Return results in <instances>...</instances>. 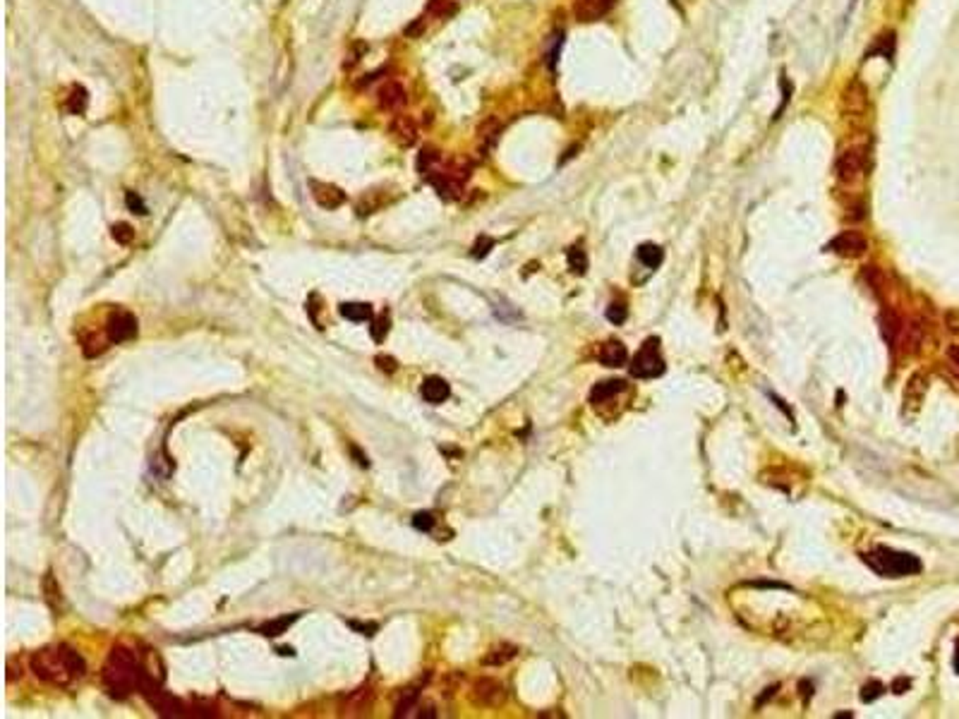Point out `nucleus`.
<instances>
[{
  "mask_svg": "<svg viewBox=\"0 0 959 719\" xmlns=\"http://www.w3.org/2000/svg\"><path fill=\"white\" fill-rule=\"evenodd\" d=\"M880 329H883V338L888 341V346H895L897 336L902 331V321H899V316L892 309H885L880 314Z\"/></svg>",
  "mask_w": 959,
  "mask_h": 719,
  "instance_id": "20",
  "label": "nucleus"
},
{
  "mask_svg": "<svg viewBox=\"0 0 959 719\" xmlns=\"http://www.w3.org/2000/svg\"><path fill=\"white\" fill-rule=\"evenodd\" d=\"M945 355H948V360H950L952 369H955V372L959 374V346H950V348H948V353H945Z\"/></svg>",
  "mask_w": 959,
  "mask_h": 719,
  "instance_id": "42",
  "label": "nucleus"
},
{
  "mask_svg": "<svg viewBox=\"0 0 959 719\" xmlns=\"http://www.w3.org/2000/svg\"><path fill=\"white\" fill-rule=\"evenodd\" d=\"M351 453L358 458V465H360V467H367V465H370V460H367V456H363V453L358 451V446H351Z\"/></svg>",
  "mask_w": 959,
  "mask_h": 719,
  "instance_id": "45",
  "label": "nucleus"
},
{
  "mask_svg": "<svg viewBox=\"0 0 959 719\" xmlns=\"http://www.w3.org/2000/svg\"><path fill=\"white\" fill-rule=\"evenodd\" d=\"M413 525H415L418 530L427 532V530H432V527H435V516H432V513H427V511L425 513H415V516H413Z\"/></svg>",
  "mask_w": 959,
  "mask_h": 719,
  "instance_id": "38",
  "label": "nucleus"
},
{
  "mask_svg": "<svg viewBox=\"0 0 959 719\" xmlns=\"http://www.w3.org/2000/svg\"><path fill=\"white\" fill-rule=\"evenodd\" d=\"M892 53H895V31H885V34H880V36L876 38L873 48L866 51V58H871V56L892 58Z\"/></svg>",
  "mask_w": 959,
  "mask_h": 719,
  "instance_id": "25",
  "label": "nucleus"
},
{
  "mask_svg": "<svg viewBox=\"0 0 959 719\" xmlns=\"http://www.w3.org/2000/svg\"><path fill=\"white\" fill-rule=\"evenodd\" d=\"M499 132H502V125H499V120L482 123V128L477 130V135H480V142H482L484 149H489L492 144L499 140Z\"/></svg>",
  "mask_w": 959,
  "mask_h": 719,
  "instance_id": "28",
  "label": "nucleus"
},
{
  "mask_svg": "<svg viewBox=\"0 0 959 719\" xmlns=\"http://www.w3.org/2000/svg\"><path fill=\"white\" fill-rule=\"evenodd\" d=\"M372 703H374L372 688L367 683H363L360 688L351 690V693L343 698V703H341V715L343 717H365V715H370Z\"/></svg>",
  "mask_w": 959,
  "mask_h": 719,
  "instance_id": "7",
  "label": "nucleus"
},
{
  "mask_svg": "<svg viewBox=\"0 0 959 719\" xmlns=\"http://www.w3.org/2000/svg\"><path fill=\"white\" fill-rule=\"evenodd\" d=\"M883 690H885V686L880 683V681H876V678H873V681H869V683H866L864 688H861V700H864V703H873V700H876V698L883 695Z\"/></svg>",
  "mask_w": 959,
  "mask_h": 719,
  "instance_id": "34",
  "label": "nucleus"
},
{
  "mask_svg": "<svg viewBox=\"0 0 959 719\" xmlns=\"http://www.w3.org/2000/svg\"><path fill=\"white\" fill-rule=\"evenodd\" d=\"M389 329H391V319H389V314H379L377 319H374V324H372V338L377 341V343H382L386 336H389Z\"/></svg>",
  "mask_w": 959,
  "mask_h": 719,
  "instance_id": "33",
  "label": "nucleus"
},
{
  "mask_svg": "<svg viewBox=\"0 0 959 719\" xmlns=\"http://www.w3.org/2000/svg\"><path fill=\"white\" fill-rule=\"evenodd\" d=\"M470 698H472V703L480 705V708H499V705L507 700V688H504V683L497 681V678L484 676L472 683Z\"/></svg>",
  "mask_w": 959,
  "mask_h": 719,
  "instance_id": "5",
  "label": "nucleus"
},
{
  "mask_svg": "<svg viewBox=\"0 0 959 719\" xmlns=\"http://www.w3.org/2000/svg\"><path fill=\"white\" fill-rule=\"evenodd\" d=\"M616 5V0H576L574 15L578 22H597Z\"/></svg>",
  "mask_w": 959,
  "mask_h": 719,
  "instance_id": "11",
  "label": "nucleus"
},
{
  "mask_svg": "<svg viewBox=\"0 0 959 719\" xmlns=\"http://www.w3.org/2000/svg\"><path fill=\"white\" fill-rule=\"evenodd\" d=\"M29 667L36 678L51 686H70L87 671L84 657L68 645H51V648L34 652L29 659Z\"/></svg>",
  "mask_w": 959,
  "mask_h": 719,
  "instance_id": "1",
  "label": "nucleus"
},
{
  "mask_svg": "<svg viewBox=\"0 0 959 719\" xmlns=\"http://www.w3.org/2000/svg\"><path fill=\"white\" fill-rule=\"evenodd\" d=\"M662 249L658 247V245H650V242H646V245H641L638 247V259L646 264V267H650V269H658L660 264H662Z\"/></svg>",
  "mask_w": 959,
  "mask_h": 719,
  "instance_id": "27",
  "label": "nucleus"
},
{
  "mask_svg": "<svg viewBox=\"0 0 959 719\" xmlns=\"http://www.w3.org/2000/svg\"><path fill=\"white\" fill-rule=\"evenodd\" d=\"M921 343H923V326L918 324V321H911V324L906 326V346H909V353H918Z\"/></svg>",
  "mask_w": 959,
  "mask_h": 719,
  "instance_id": "30",
  "label": "nucleus"
},
{
  "mask_svg": "<svg viewBox=\"0 0 959 719\" xmlns=\"http://www.w3.org/2000/svg\"><path fill=\"white\" fill-rule=\"evenodd\" d=\"M418 708H420V690L418 688H408V690H403V695L398 698L393 717H413V715H415L413 710H418Z\"/></svg>",
  "mask_w": 959,
  "mask_h": 719,
  "instance_id": "21",
  "label": "nucleus"
},
{
  "mask_svg": "<svg viewBox=\"0 0 959 719\" xmlns=\"http://www.w3.org/2000/svg\"><path fill=\"white\" fill-rule=\"evenodd\" d=\"M110 235H113V240L118 245H130V242L135 240V230L130 223H115V226L110 228Z\"/></svg>",
  "mask_w": 959,
  "mask_h": 719,
  "instance_id": "32",
  "label": "nucleus"
},
{
  "mask_svg": "<svg viewBox=\"0 0 959 719\" xmlns=\"http://www.w3.org/2000/svg\"><path fill=\"white\" fill-rule=\"evenodd\" d=\"M456 3H451V0H430L427 3V12L430 15H435V17H451V15H456Z\"/></svg>",
  "mask_w": 959,
  "mask_h": 719,
  "instance_id": "29",
  "label": "nucleus"
},
{
  "mask_svg": "<svg viewBox=\"0 0 959 719\" xmlns=\"http://www.w3.org/2000/svg\"><path fill=\"white\" fill-rule=\"evenodd\" d=\"M492 247H494V240H492V237H484V235H482V237H480V240L475 242V247H472V257H484Z\"/></svg>",
  "mask_w": 959,
  "mask_h": 719,
  "instance_id": "39",
  "label": "nucleus"
},
{
  "mask_svg": "<svg viewBox=\"0 0 959 719\" xmlns=\"http://www.w3.org/2000/svg\"><path fill=\"white\" fill-rule=\"evenodd\" d=\"M955 671L959 674V650H957V655H955Z\"/></svg>",
  "mask_w": 959,
  "mask_h": 719,
  "instance_id": "46",
  "label": "nucleus"
},
{
  "mask_svg": "<svg viewBox=\"0 0 959 719\" xmlns=\"http://www.w3.org/2000/svg\"><path fill=\"white\" fill-rule=\"evenodd\" d=\"M662 372H665V360H662V355H660V341L648 338L643 343L638 355L633 358L631 374L638 379H653V377H660Z\"/></svg>",
  "mask_w": 959,
  "mask_h": 719,
  "instance_id": "4",
  "label": "nucleus"
},
{
  "mask_svg": "<svg viewBox=\"0 0 959 719\" xmlns=\"http://www.w3.org/2000/svg\"><path fill=\"white\" fill-rule=\"evenodd\" d=\"M626 358H628V351H626V346H623L621 341L604 343L602 351H600V362H602V365H607V367H621L623 362H626Z\"/></svg>",
  "mask_w": 959,
  "mask_h": 719,
  "instance_id": "18",
  "label": "nucleus"
},
{
  "mask_svg": "<svg viewBox=\"0 0 959 719\" xmlns=\"http://www.w3.org/2000/svg\"><path fill=\"white\" fill-rule=\"evenodd\" d=\"M518 655V648L516 645H511V643H499V645H494L487 655L482 657V664H487V667H502V664H507V662H511Z\"/></svg>",
  "mask_w": 959,
  "mask_h": 719,
  "instance_id": "19",
  "label": "nucleus"
},
{
  "mask_svg": "<svg viewBox=\"0 0 959 719\" xmlns=\"http://www.w3.org/2000/svg\"><path fill=\"white\" fill-rule=\"evenodd\" d=\"M623 388H626V381H621V379L600 381V384H597L593 391H590V403H595V405L607 403V400H612L616 393L623 391Z\"/></svg>",
  "mask_w": 959,
  "mask_h": 719,
  "instance_id": "17",
  "label": "nucleus"
},
{
  "mask_svg": "<svg viewBox=\"0 0 959 719\" xmlns=\"http://www.w3.org/2000/svg\"><path fill=\"white\" fill-rule=\"evenodd\" d=\"M341 316H346L348 321H370L372 319V307L365 305V302H343L341 305Z\"/></svg>",
  "mask_w": 959,
  "mask_h": 719,
  "instance_id": "22",
  "label": "nucleus"
},
{
  "mask_svg": "<svg viewBox=\"0 0 959 719\" xmlns=\"http://www.w3.org/2000/svg\"><path fill=\"white\" fill-rule=\"evenodd\" d=\"M405 103V89L398 82H386L379 89V108L384 110H398Z\"/></svg>",
  "mask_w": 959,
  "mask_h": 719,
  "instance_id": "14",
  "label": "nucleus"
},
{
  "mask_svg": "<svg viewBox=\"0 0 959 719\" xmlns=\"http://www.w3.org/2000/svg\"><path fill=\"white\" fill-rule=\"evenodd\" d=\"M68 110L72 115H84L87 113V105H89V94H87V89L84 87H72V91H70V96H68Z\"/></svg>",
  "mask_w": 959,
  "mask_h": 719,
  "instance_id": "26",
  "label": "nucleus"
},
{
  "mask_svg": "<svg viewBox=\"0 0 959 719\" xmlns=\"http://www.w3.org/2000/svg\"><path fill=\"white\" fill-rule=\"evenodd\" d=\"M835 170H837V177H839V180H842V182H854V180H859V177L864 175V170H866V151H864V149H859V147L846 149L844 154L837 158Z\"/></svg>",
  "mask_w": 959,
  "mask_h": 719,
  "instance_id": "6",
  "label": "nucleus"
},
{
  "mask_svg": "<svg viewBox=\"0 0 959 719\" xmlns=\"http://www.w3.org/2000/svg\"><path fill=\"white\" fill-rule=\"evenodd\" d=\"M391 137L396 140L400 147H413L418 142V128L415 120L410 115H396L389 125Z\"/></svg>",
  "mask_w": 959,
  "mask_h": 719,
  "instance_id": "13",
  "label": "nucleus"
},
{
  "mask_svg": "<svg viewBox=\"0 0 959 719\" xmlns=\"http://www.w3.org/2000/svg\"><path fill=\"white\" fill-rule=\"evenodd\" d=\"M106 343H110L108 336H106V338H89V341H84V355H87V358H96V355H101L103 351H106Z\"/></svg>",
  "mask_w": 959,
  "mask_h": 719,
  "instance_id": "35",
  "label": "nucleus"
},
{
  "mask_svg": "<svg viewBox=\"0 0 959 719\" xmlns=\"http://www.w3.org/2000/svg\"><path fill=\"white\" fill-rule=\"evenodd\" d=\"M909 686H911V681H909V678H897V681L892 683V690H895L897 695H902L904 690L909 688Z\"/></svg>",
  "mask_w": 959,
  "mask_h": 719,
  "instance_id": "43",
  "label": "nucleus"
},
{
  "mask_svg": "<svg viewBox=\"0 0 959 719\" xmlns=\"http://www.w3.org/2000/svg\"><path fill=\"white\" fill-rule=\"evenodd\" d=\"M420 391H423V398L427 400V403L439 405V403H444V400L451 395V386L446 384L442 377H430V379H425V384H423Z\"/></svg>",
  "mask_w": 959,
  "mask_h": 719,
  "instance_id": "15",
  "label": "nucleus"
},
{
  "mask_svg": "<svg viewBox=\"0 0 959 719\" xmlns=\"http://www.w3.org/2000/svg\"><path fill=\"white\" fill-rule=\"evenodd\" d=\"M374 362H377V367L382 369V372H389V374L398 369L396 360H393L391 355H377V360H374Z\"/></svg>",
  "mask_w": 959,
  "mask_h": 719,
  "instance_id": "41",
  "label": "nucleus"
},
{
  "mask_svg": "<svg viewBox=\"0 0 959 719\" xmlns=\"http://www.w3.org/2000/svg\"><path fill=\"white\" fill-rule=\"evenodd\" d=\"M869 105V89L859 79H851L842 91V108L846 113H864Z\"/></svg>",
  "mask_w": 959,
  "mask_h": 719,
  "instance_id": "12",
  "label": "nucleus"
},
{
  "mask_svg": "<svg viewBox=\"0 0 959 719\" xmlns=\"http://www.w3.org/2000/svg\"><path fill=\"white\" fill-rule=\"evenodd\" d=\"M140 662H137V652L125 648V645H115L110 650V655L103 664V688L110 698L115 700H125L133 690L137 688V681H140Z\"/></svg>",
  "mask_w": 959,
  "mask_h": 719,
  "instance_id": "2",
  "label": "nucleus"
},
{
  "mask_svg": "<svg viewBox=\"0 0 959 719\" xmlns=\"http://www.w3.org/2000/svg\"><path fill=\"white\" fill-rule=\"evenodd\" d=\"M569 267L574 274H586L588 269V257L581 247H571L569 249Z\"/></svg>",
  "mask_w": 959,
  "mask_h": 719,
  "instance_id": "31",
  "label": "nucleus"
},
{
  "mask_svg": "<svg viewBox=\"0 0 959 719\" xmlns=\"http://www.w3.org/2000/svg\"><path fill=\"white\" fill-rule=\"evenodd\" d=\"M626 316H628V309L623 302H614L612 307H607V319L612 321V324H623Z\"/></svg>",
  "mask_w": 959,
  "mask_h": 719,
  "instance_id": "36",
  "label": "nucleus"
},
{
  "mask_svg": "<svg viewBox=\"0 0 959 719\" xmlns=\"http://www.w3.org/2000/svg\"><path fill=\"white\" fill-rule=\"evenodd\" d=\"M442 161V156H439V151L437 149H432V147H425L423 151H420V156H418V170H420V175L425 177H430V175H435L437 173V163Z\"/></svg>",
  "mask_w": 959,
  "mask_h": 719,
  "instance_id": "23",
  "label": "nucleus"
},
{
  "mask_svg": "<svg viewBox=\"0 0 959 719\" xmlns=\"http://www.w3.org/2000/svg\"><path fill=\"white\" fill-rule=\"evenodd\" d=\"M864 562L869 569H873L883 578L916 576V573L921 571L918 557H914V554H909V552H895V549H890V547H876L873 552L864 554Z\"/></svg>",
  "mask_w": 959,
  "mask_h": 719,
  "instance_id": "3",
  "label": "nucleus"
},
{
  "mask_svg": "<svg viewBox=\"0 0 959 719\" xmlns=\"http://www.w3.org/2000/svg\"><path fill=\"white\" fill-rule=\"evenodd\" d=\"M827 252H835L839 257H849V259H856L861 257L866 249H869V242L864 240V235L854 233V230H846V233H839L835 240L827 242Z\"/></svg>",
  "mask_w": 959,
  "mask_h": 719,
  "instance_id": "8",
  "label": "nucleus"
},
{
  "mask_svg": "<svg viewBox=\"0 0 959 719\" xmlns=\"http://www.w3.org/2000/svg\"><path fill=\"white\" fill-rule=\"evenodd\" d=\"M351 626H353V629H356V631H363L365 636H372V633L377 631V626H374V624H358V621H351Z\"/></svg>",
  "mask_w": 959,
  "mask_h": 719,
  "instance_id": "44",
  "label": "nucleus"
},
{
  "mask_svg": "<svg viewBox=\"0 0 959 719\" xmlns=\"http://www.w3.org/2000/svg\"><path fill=\"white\" fill-rule=\"evenodd\" d=\"M125 202H128V207L133 209V214H140V216L147 214V204L142 202V197L137 195V192H128V195H125Z\"/></svg>",
  "mask_w": 959,
  "mask_h": 719,
  "instance_id": "37",
  "label": "nucleus"
},
{
  "mask_svg": "<svg viewBox=\"0 0 959 719\" xmlns=\"http://www.w3.org/2000/svg\"><path fill=\"white\" fill-rule=\"evenodd\" d=\"M310 190H312L314 202H317L321 209H338V207H343V204H346V192H343V190H338L336 185L310 180Z\"/></svg>",
  "mask_w": 959,
  "mask_h": 719,
  "instance_id": "10",
  "label": "nucleus"
},
{
  "mask_svg": "<svg viewBox=\"0 0 959 719\" xmlns=\"http://www.w3.org/2000/svg\"><path fill=\"white\" fill-rule=\"evenodd\" d=\"M425 31V19L423 17H418V19H413V22L405 26L403 29V34L408 36V38H418L420 34Z\"/></svg>",
  "mask_w": 959,
  "mask_h": 719,
  "instance_id": "40",
  "label": "nucleus"
},
{
  "mask_svg": "<svg viewBox=\"0 0 959 719\" xmlns=\"http://www.w3.org/2000/svg\"><path fill=\"white\" fill-rule=\"evenodd\" d=\"M106 336L110 343H125L137 336V316L130 312H113L106 321Z\"/></svg>",
  "mask_w": 959,
  "mask_h": 719,
  "instance_id": "9",
  "label": "nucleus"
},
{
  "mask_svg": "<svg viewBox=\"0 0 959 719\" xmlns=\"http://www.w3.org/2000/svg\"><path fill=\"white\" fill-rule=\"evenodd\" d=\"M926 395V377L923 374H914L909 379V384L904 388V410H918V405L923 403Z\"/></svg>",
  "mask_w": 959,
  "mask_h": 719,
  "instance_id": "16",
  "label": "nucleus"
},
{
  "mask_svg": "<svg viewBox=\"0 0 959 719\" xmlns=\"http://www.w3.org/2000/svg\"><path fill=\"white\" fill-rule=\"evenodd\" d=\"M298 619H300V614L271 619V621H266L264 626H261L259 633H261V636H266V638H276V636H281V633H286L288 629H291V626L298 621Z\"/></svg>",
  "mask_w": 959,
  "mask_h": 719,
  "instance_id": "24",
  "label": "nucleus"
},
{
  "mask_svg": "<svg viewBox=\"0 0 959 719\" xmlns=\"http://www.w3.org/2000/svg\"><path fill=\"white\" fill-rule=\"evenodd\" d=\"M279 652H281V655H293V650H291V648H281Z\"/></svg>",
  "mask_w": 959,
  "mask_h": 719,
  "instance_id": "47",
  "label": "nucleus"
}]
</instances>
